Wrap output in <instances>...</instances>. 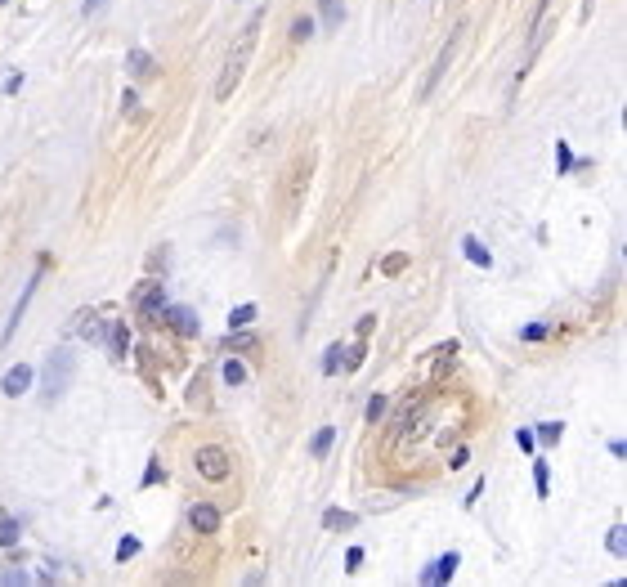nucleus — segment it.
<instances>
[{
    "label": "nucleus",
    "instance_id": "nucleus-39",
    "mask_svg": "<svg viewBox=\"0 0 627 587\" xmlns=\"http://www.w3.org/2000/svg\"><path fill=\"white\" fill-rule=\"evenodd\" d=\"M0 5H5V0H0Z\"/></svg>",
    "mask_w": 627,
    "mask_h": 587
},
{
    "label": "nucleus",
    "instance_id": "nucleus-1",
    "mask_svg": "<svg viewBox=\"0 0 627 587\" xmlns=\"http://www.w3.org/2000/svg\"><path fill=\"white\" fill-rule=\"evenodd\" d=\"M255 41H260V18H251L246 23V32L233 41V50H229V59H224V72H220V81H215V99H229V94L237 90V81H242V72H246V63H251V50H255Z\"/></svg>",
    "mask_w": 627,
    "mask_h": 587
},
{
    "label": "nucleus",
    "instance_id": "nucleus-24",
    "mask_svg": "<svg viewBox=\"0 0 627 587\" xmlns=\"http://www.w3.org/2000/svg\"><path fill=\"white\" fill-rule=\"evenodd\" d=\"M610 552H614V556H623V552H627V534H623V525H619V529H610Z\"/></svg>",
    "mask_w": 627,
    "mask_h": 587
},
{
    "label": "nucleus",
    "instance_id": "nucleus-17",
    "mask_svg": "<svg viewBox=\"0 0 627 587\" xmlns=\"http://www.w3.org/2000/svg\"><path fill=\"white\" fill-rule=\"evenodd\" d=\"M126 68L135 72V77H148L153 72V63H148V54L144 50H130V59H126Z\"/></svg>",
    "mask_w": 627,
    "mask_h": 587
},
{
    "label": "nucleus",
    "instance_id": "nucleus-11",
    "mask_svg": "<svg viewBox=\"0 0 627 587\" xmlns=\"http://www.w3.org/2000/svg\"><path fill=\"white\" fill-rule=\"evenodd\" d=\"M135 305L144 309V314H161V305H166V296H161V287H157V282H148V287H139Z\"/></svg>",
    "mask_w": 627,
    "mask_h": 587
},
{
    "label": "nucleus",
    "instance_id": "nucleus-35",
    "mask_svg": "<svg viewBox=\"0 0 627 587\" xmlns=\"http://www.w3.org/2000/svg\"><path fill=\"white\" fill-rule=\"evenodd\" d=\"M345 363H349V372H354L358 363H363V345H349V354H345Z\"/></svg>",
    "mask_w": 627,
    "mask_h": 587
},
{
    "label": "nucleus",
    "instance_id": "nucleus-36",
    "mask_svg": "<svg viewBox=\"0 0 627 587\" xmlns=\"http://www.w3.org/2000/svg\"><path fill=\"white\" fill-rule=\"evenodd\" d=\"M520 336H525V341H543V336H547V327H538V323H529V327H525V332H520Z\"/></svg>",
    "mask_w": 627,
    "mask_h": 587
},
{
    "label": "nucleus",
    "instance_id": "nucleus-15",
    "mask_svg": "<svg viewBox=\"0 0 627 587\" xmlns=\"http://www.w3.org/2000/svg\"><path fill=\"white\" fill-rule=\"evenodd\" d=\"M466 260H475V264H484V269H489L493 255L484 251V242H480V238H466Z\"/></svg>",
    "mask_w": 627,
    "mask_h": 587
},
{
    "label": "nucleus",
    "instance_id": "nucleus-4",
    "mask_svg": "<svg viewBox=\"0 0 627 587\" xmlns=\"http://www.w3.org/2000/svg\"><path fill=\"white\" fill-rule=\"evenodd\" d=\"M457 45H462V32H453L448 41H444V50H439V59L430 63V77L421 81V99H430L435 90H439V81H444V72H448V63H453V54H457Z\"/></svg>",
    "mask_w": 627,
    "mask_h": 587
},
{
    "label": "nucleus",
    "instance_id": "nucleus-10",
    "mask_svg": "<svg viewBox=\"0 0 627 587\" xmlns=\"http://www.w3.org/2000/svg\"><path fill=\"white\" fill-rule=\"evenodd\" d=\"M36 282H41V273H32V278H27V287H23V296H18V305H14V314H9V327H5V341L18 332V318L27 314V300H32V291H36Z\"/></svg>",
    "mask_w": 627,
    "mask_h": 587
},
{
    "label": "nucleus",
    "instance_id": "nucleus-13",
    "mask_svg": "<svg viewBox=\"0 0 627 587\" xmlns=\"http://www.w3.org/2000/svg\"><path fill=\"white\" fill-rule=\"evenodd\" d=\"M345 368V345H327V354H322V372H340Z\"/></svg>",
    "mask_w": 627,
    "mask_h": 587
},
{
    "label": "nucleus",
    "instance_id": "nucleus-28",
    "mask_svg": "<svg viewBox=\"0 0 627 587\" xmlns=\"http://www.w3.org/2000/svg\"><path fill=\"white\" fill-rule=\"evenodd\" d=\"M381 269H385V273H403V269H408V255H385Z\"/></svg>",
    "mask_w": 627,
    "mask_h": 587
},
{
    "label": "nucleus",
    "instance_id": "nucleus-27",
    "mask_svg": "<svg viewBox=\"0 0 627 587\" xmlns=\"http://www.w3.org/2000/svg\"><path fill=\"white\" fill-rule=\"evenodd\" d=\"M385 417V399L381 395H372V404H367V422H381Z\"/></svg>",
    "mask_w": 627,
    "mask_h": 587
},
{
    "label": "nucleus",
    "instance_id": "nucleus-38",
    "mask_svg": "<svg viewBox=\"0 0 627 587\" xmlns=\"http://www.w3.org/2000/svg\"><path fill=\"white\" fill-rule=\"evenodd\" d=\"M592 5H596V0H583V14H592Z\"/></svg>",
    "mask_w": 627,
    "mask_h": 587
},
{
    "label": "nucleus",
    "instance_id": "nucleus-22",
    "mask_svg": "<svg viewBox=\"0 0 627 587\" xmlns=\"http://www.w3.org/2000/svg\"><path fill=\"white\" fill-rule=\"evenodd\" d=\"M135 552H139V538H130V534H126V538L117 543V561H130Z\"/></svg>",
    "mask_w": 627,
    "mask_h": 587
},
{
    "label": "nucleus",
    "instance_id": "nucleus-14",
    "mask_svg": "<svg viewBox=\"0 0 627 587\" xmlns=\"http://www.w3.org/2000/svg\"><path fill=\"white\" fill-rule=\"evenodd\" d=\"M18 543V520L0 511V547H14Z\"/></svg>",
    "mask_w": 627,
    "mask_h": 587
},
{
    "label": "nucleus",
    "instance_id": "nucleus-20",
    "mask_svg": "<svg viewBox=\"0 0 627 587\" xmlns=\"http://www.w3.org/2000/svg\"><path fill=\"white\" fill-rule=\"evenodd\" d=\"M224 381H229V386H242V381H246V368L237 363V359H229V363H224Z\"/></svg>",
    "mask_w": 627,
    "mask_h": 587
},
{
    "label": "nucleus",
    "instance_id": "nucleus-26",
    "mask_svg": "<svg viewBox=\"0 0 627 587\" xmlns=\"http://www.w3.org/2000/svg\"><path fill=\"white\" fill-rule=\"evenodd\" d=\"M309 32H314V18H296V23H291V41H305Z\"/></svg>",
    "mask_w": 627,
    "mask_h": 587
},
{
    "label": "nucleus",
    "instance_id": "nucleus-2",
    "mask_svg": "<svg viewBox=\"0 0 627 587\" xmlns=\"http://www.w3.org/2000/svg\"><path fill=\"white\" fill-rule=\"evenodd\" d=\"M72 372H77V354H72V350H54V354L45 359V390H41V399L45 404L59 399L63 386L72 381Z\"/></svg>",
    "mask_w": 627,
    "mask_h": 587
},
{
    "label": "nucleus",
    "instance_id": "nucleus-5",
    "mask_svg": "<svg viewBox=\"0 0 627 587\" xmlns=\"http://www.w3.org/2000/svg\"><path fill=\"white\" fill-rule=\"evenodd\" d=\"M197 476H206V480H224V476H229V458H224V449H202V453H197Z\"/></svg>",
    "mask_w": 627,
    "mask_h": 587
},
{
    "label": "nucleus",
    "instance_id": "nucleus-30",
    "mask_svg": "<svg viewBox=\"0 0 627 587\" xmlns=\"http://www.w3.org/2000/svg\"><path fill=\"white\" fill-rule=\"evenodd\" d=\"M534 480H538V498H547V462H534Z\"/></svg>",
    "mask_w": 627,
    "mask_h": 587
},
{
    "label": "nucleus",
    "instance_id": "nucleus-3",
    "mask_svg": "<svg viewBox=\"0 0 627 587\" xmlns=\"http://www.w3.org/2000/svg\"><path fill=\"white\" fill-rule=\"evenodd\" d=\"M309 175H314V157L300 153L296 166H291V188H287V211L296 215L300 206H305V188H309Z\"/></svg>",
    "mask_w": 627,
    "mask_h": 587
},
{
    "label": "nucleus",
    "instance_id": "nucleus-23",
    "mask_svg": "<svg viewBox=\"0 0 627 587\" xmlns=\"http://www.w3.org/2000/svg\"><path fill=\"white\" fill-rule=\"evenodd\" d=\"M112 350H117V354H126V350H130V332H126V327H112Z\"/></svg>",
    "mask_w": 627,
    "mask_h": 587
},
{
    "label": "nucleus",
    "instance_id": "nucleus-7",
    "mask_svg": "<svg viewBox=\"0 0 627 587\" xmlns=\"http://www.w3.org/2000/svg\"><path fill=\"white\" fill-rule=\"evenodd\" d=\"M457 565H462V556L448 552V556H439L430 570H421V579H417V583H426V587H430V583H448L453 574H457Z\"/></svg>",
    "mask_w": 627,
    "mask_h": 587
},
{
    "label": "nucleus",
    "instance_id": "nucleus-21",
    "mask_svg": "<svg viewBox=\"0 0 627 587\" xmlns=\"http://www.w3.org/2000/svg\"><path fill=\"white\" fill-rule=\"evenodd\" d=\"M251 318H255V305H237L233 314H229V323H233V327H246Z\"/></svg>",
    "mask_w": 627,
    "mask_h": 587
},
{
    "label": "nucleus",
    "instance_id": "nucleus-16",
    "mask_svg": "<svg viewBox=\"0 0 627 587\" xmlns=\"http://www.w3.org/2000/svg\"><path fill=\"white\" fill-rule=\"evenodd\" d=\"M322 23H327V27H340V18H345V9H340V0H322Z\"/></svg>",
    "mask_w": 627,
    "mask_h": 587
},
{
    "label": "nucleus",
    "instance_id": "nucleus-12",
    "mask_svg": "<svg viewBox=\"0 0 627 587\" xmlns=\"http://www.w3.org/2000/svg\"><path fill=\"white\" fill-rule=\"evenodd\" d=\"M354 525H358V520L349 516V511H336V507L322 511V529H354Z\"/></svg>",
    "mask_w": 627,
    "mask_h": 587
},
{
    "label": "nucleus",
    "instance_id": "nucleus-29",
    "mask_svg": "<svg viewBox=\"0 0 627 587\" xmlns=\"http://www.w3.org/2000/svg\"><path fill=\"white\" fill-rule=\"evenodd\" d=\"M516 444H520L525 453H534V449H538V435H534V431H516Z\"/></svg>",
    "mask_w": 627,
    "mask_h": 587
},
{
    "label": "nucleus",
    "instance_id": "nucleus-19",
    "mask_svg": "<svg viewBox=\"0 0 627 587\" xmlns=\"http://www.w3.org/2000/svg\"><path fill=\"white\" fill-rule=\"evenodd\" d=\"M331 440H336V435H331V426H322L318 435H314V458H327V449H331Z\"/></svg>",
    "mask_w": 627,
    "mask_h": 587
},
{
    "label": "nucleus",
    "instance_id": "nucleus-9",
    "mask_svg": "<svg viewBox=\"0 0 627 587\" xmlns=\"http://www.w3.org/2000/svg\"><path fill=\"white\" fill-rule=\"evenodd\" d=\"M161 318H166L175 332H184V336H193L197 332V318H193V309H184V305H161Z\"/></svg>",
    "mask_w": 627,
    "mask_h": 587
},
{
    "label": "nucleus",
    "instance_id": "nucleus-31",
    "mask_svg": "<svg viewBox=\"0 0 627 587\" xmlns=\"http://www.w3.org/2000/svg\"><path fill=\"white\" fill-rule=\"evenodd\" d=\"M27 579H32L27 570H0V583H27Z\"/></svg>",
    "mask_w": 627,
    "mask_h": 587
},
{
    "label": "nucleus",
    "instance_id": "nucleus-34",
    "mask_svg": "<svg viewBox=\"0 0 627 587\" xmlns=\"http://www.w3.org/2000/svg\"><path fill=\"white\" fill-rule=\"evenodd\" d=\"M538 435H543L547 444H556V440H560V422H547V426H543V431H538Z\"/></svg>",
    "mask_w": 627,
    "mask_h": 587
},
{
    "label": "nucleus",
    "instance_id": "nucleus-8",
    "mask_svg": "<svg viewBox=\"0 0 627 587\" xmlns=\"http://www.w3.org/2000/svg\"><path fill=\"white\" fill-rule=\"evenodd\" d=\"M188 529H197V534L220 529V511H215L211 503H193V507H188Z\"/></svg>",
    "mask_w": 627,
    "mask_h": 587
},
{
    "label": "nucleus",
    "instance_id": "nucleus-18",
    "mask_svg": "<svg viewBox=\"0 0 627 587\" xmlns=\"http://www.w3.org/2000/svg\"><path fill=\"white\" fill-rule=\"evenodd\" d=\"M81 314H85V318H81V336H85V341H99V336H103V323H99V318H90V309H81Z\"/></svg>",
    "mask_w": 627,
    "mask_h": 587
},
{
    "label": "nucleus",
    "instance_id": "nucleus-32",
    "mask_svg": "<svg viewBox=\"0 0 627 587\" xmlns=\"http://www.w3.org/2000/svg\"><path fill=\"white\" fill-rule=\"evenodd\" d=\"M358 565H363V547H349V556H345V570H349V574H354V570H358Z\"/></svg>",
    "mask_w": 627,
    "mask_h": 587
},
{
    "label": "nucleus",
    "instance_id": "nucleus-37",
    "mask_svg": "<svg viewBox=\"0 0 627 587\" xmlns=\"http://www.w3.org/2000/svg\"><path fill=\"white\" fill-rule=\"evenodd\" d=\"M99 9H108V0H85V18H94Z\"/></svg>",
    "mask_w": 627,
    "mask_h": 587
},
{
    "label": "nucleus",
    "instance_id": "nucleus-33",
    "mask_svg": "<svg viewBox=\"0 0 627 587\" xmlns=\"http://www.w3.org/2000/svg\"><path fill=\"white\" fill-rule=\"evenodd\" d=\"M556 162H560V170H569V166H574V153H569L565 144H556Z\"/></svg>",
    "mask_w": 627,
    "mask_h": 587
},
{
    "label": "nucleus",
    "instance_id": "nucleus-6",
    "mask_svg": "<svg viewBox=\"0 0 627 587\" xmlns=\"http://www.w3.org/2000/svg\"><path fill=\"white\" fill-rule=\"evenodd\" d=\"M32 381H36L32 368H27V363H14V368L5 372V381H0V390H5L9 399H18V395H27V386H32Z\"/></svg>",
    "mask_w": 627,
    "mask_h": 587
},
{
    "label": "nucleus",
    "instance_id": "nucleus-25",
    "mask_svg": "<svg viewBox=\"0 0 627 587\" xmlns=\"http://www.w3.org/2000/svg\"><path fill=\"white\" fill-rule=\"evenodd\" d=\"M224 345H229V350H251V345H255V336H251V332H233L229 341H224Z\"/></svg>",
    "mask_w": 627,
    "mask_h": 587
}]
</instances>
